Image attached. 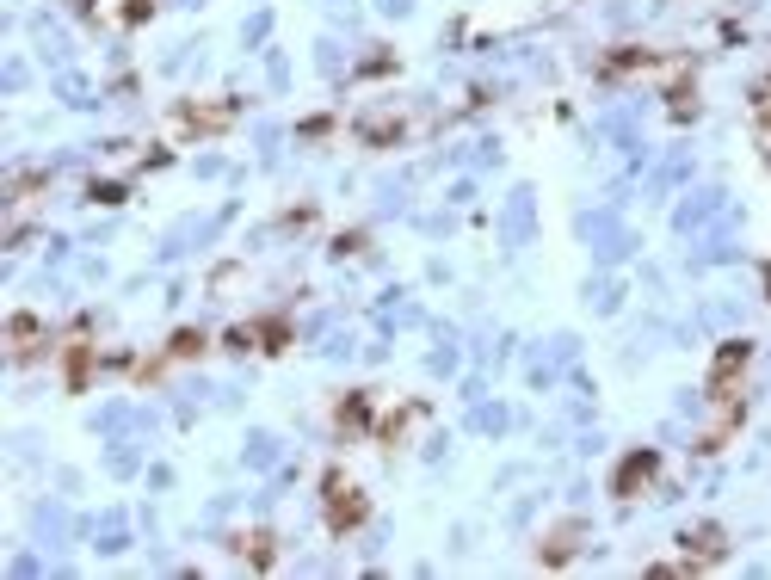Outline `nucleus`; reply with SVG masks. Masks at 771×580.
I'll list each match as a JSON object with an SVG mask.
<instances>
[{
	"instance_id": "nucleus-5",
	"label": "nucleus",
	"mask_w": 771,
	"mask_h": 580,
	"mask_svg": "<svg viewBox=\"0 0 771 580\" xmlns=\"http://www.w3.org/2000/svg\"><path fill=\"white\" fill-rule=\"evenodd\" d=\"M235 550H241V556H253V562L266 568V562H272V531H247V537L235 543Z\"/></svg>"
},
{
	"instance_id": "nucleus-7",
	"label": "nucleus",
	"mask_w": 771,
	"mask_h": 580,
	"mask_svg": "<svg viewBox=\"0 0 771 580\" xmlns=\"http://www.w3.org/2000/svg\"><path fill=\"white\" fill-rule=\"evenodd\" d=\"M753 105H759V118H771V81H759V93H753Z\"/></svg>"
},
{
	"instance_id": "nucleus-6",
	"label": "nucleus",
	"mask_w": 771,
	"mask_h": 580,
	"mask_svg": "<svg viewBox=\"0 0 771 580\" xmlns=\"http://www.w3.org/2000/svg\"><path fill=\"white\" fill-rule=\"evenodd\" d=\"M198 346H204V334H179V340H173V352H167V358H192V352H198ZM167 358H161V365H167ZM161 365H155V371H161Z\"/></svg>"
},
{
	"instance_id": "nucleus-3",
	"label": "nucleus",
	"mask_w": 771,
	"mask_h": 580,
	"mask_svg": "<svg viewBox=\"0 0 771 580\" xmlns=\"http://www.w3.org/2000/svg\"><path fill=\"white\" fill-rule=\"evenodd\" d=\"M722 550H728V543H722V531H716V525L685 531V556H691V562H722Z\"/></svg>"
},
{
	"instance_id": "nucleus-2",
	"label": "nucleus",
	"mask_w": 771,
	"mask_h": 580,
	"mask_svg": "<svg viewBox=\"0 0 771 580\" xmlns=\"http://www.w3.org/2000/svg\"><path fill=\"white\" fill-rule=\"evenodd\" d=\"M654 476H660V457H654V451H636V457H623L611 494H617V500H636V488H648Z\"/></svg>"
},
{
	"instance_id": "nucleus-1",
	"label": "nucleus",
	"mask_w": 771,
	"mask_h": 580,
	"mask_svg": "<svg viewBox=\"0 0 771 580\" xmlns=\"http://www.w3.org/2000/svg\"><path fill=\"white\" fill-rule=\"evenodd\" d=\"M364 513H371V506H364V494L334 469V476H327V525H334V531H358Z\"/></svg>"
},
{
	"instance_id": "nucleus-4",
	"label": "nucleus",
	"mask_w": 771,
	"mask_h": 580,
	"mask_svg": "<svg viewBox=\"0 0 771 580\" xmlns=\"http://www.w3.org/2000/svg\"><path fill=\"white\" fill-rule=\"evenodd\" d=\"M574 537H580V525L549 531V537H543V562H549V568H556V562H568V556H574Z\"/></svg>"
}]
</instances>
